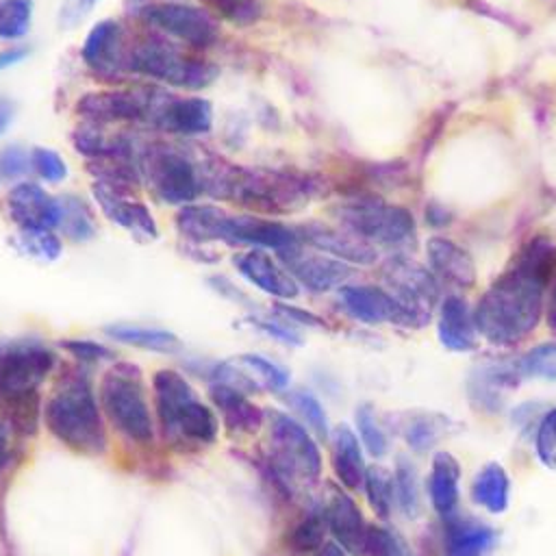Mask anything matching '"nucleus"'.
<instances>
[{
  "label": "nucleus",
  "mask_w": 556,
  "mask_h": 556,
  "mask_svg": "<svg viewBox=\"0 0 556 556\" xmlns=\"http://www.w3.org/2000/svg\"><path fill=\"white\" fill-rule=\"evenodd\" d=\"M556 248L534 239L480 298L473 319L482 337L497 345L526 339L543 313V291L554 271Z\"/></svg>",
  "instance_id": "nucleus-1"
},
{
  "label": "nucleus",
  "mask_w": 556,
  "mask_h": 556,
  "mask_svg": "<svg viewBox=\"0 0 556 556\" xmlns=\"http://www.w3.org/2000/svg\"><path fill=\"white\" fill-rule=\"evenodd\" d=\"M202 185L206 195L265 217L302 208L317 187L308 176L274 167H245L215 154L202 156Z\"/></svg>",
  "instance_id": "nucleus-2"
},
{
  "label": "nucleus",
  "mask_w": 556,
  "mask_h": 556,
  "mask_svg": "<svg viewBox=\"0 0 556 556\" xmlns=\"http://www.w3.org/2000/svg\"><path fill=\"white\" fill-rule=\"evenodd\" d=\"M176 230L189 243H228L271 252L289 250L300 241L298 230L278 219L256 213H230L217 204L193 202L176 213Z\"/></svg>",
  "instance_id": "nucleus-3"
},
{
  "label": "nucleus",
  "mask_w": 556,
  "mask_h": 556,
  "mask_svg": "<svg viewBox=\"0 0 556 556\" xmlns=\"http://www.w3.org/2000/svg\"><path fill=\"white\" fill-rule=\"evenodd\" d=\"M50 432L80 454H102L106 450V432L102 415L83 374L65 378L46 404L43 413Z\"/></svg>",
  "instance_id": "nucleus-4"
},
{
  "label": "nucleus",
  "mask_w": 556,
  "mask_h": 556,
  "mask_svg": "<svg viewBox=\"0 0 556 556\" xmlns=\"http://www.w3.org/2000/svg\"><path fill=\"white\" fill-rule=\"evenodd\" d=\"M141 182L150 193L169 206L193 204L202 193V156L185 146L150 141L137 150Z\"/></svg>",
  "instance_id": "nucleus-5"
},
{
  "label": "nucleus",
  "mask_w": 556,
  "mask_h": 556,
  "mask_svg": "<svg viewBox=\"0 0 556 556\" xmlns=\"http://www.w3.org/2000/svg\"><path fill=\"white\" fill-rule=\"evenodd\" d=\"M128 72L180 89H204L215 83L219 70L208 59L180 48L165 35L150 30L132 41L126 59Z\"/></svg>",
  "instance_id": "nucleus-6"
},
{
  "label": "nucleus",
  "mask_w": 556,
  "mask_h": 556,
  "mask_svg": "<svg viewBox=\"0 0 556 556\" xmlns=\"http://www.w3.org/2000/svg\"><path fill=\"white\" fill-rule=\"evenodd\" d=\"M156 413L163 428L193 441L211 443L217 437L213 410L200 402L187 378L174 369H159L152 376Z\"/></svg>",
  "instance_id": "nucleus-7"
},
{
  "label": "nucleus",
  "mask_w": 556,
  "mask_h": 556,
  "mask_svg": "<svg viewBox=\"0 0 556 556\" xmlns=\"http://www.w3.org/2000/svg\"><path fill=\"white\" fill-rule=\"evenodd\" d=\"M100 402L115 428L132 441H152L154 428L141 382V371L132 363L113 365L100 384Z\"/></svg>",
  "instance_id": "nucleus-8"
},
{
  "label": "nucleus",
  "mask_w": 556,
  "mask_h": 556,
  "mask_svg": "<svg viewBox=\"0 0 556 556\" xmlns=\"http://www.w3.org/2000/svg\"><path fill=\"white\" fill-rule=\"evenodd\" d=\"M139 17L150 30L189 50H206L219 39V20L204 4L185 0L148 2L141 7Z\"/></svg>",
  "instance_id": "nucleus-9"
},
{
  "label": "nucleus",
  "mask_w": 556,
  "mask_h": 556,
  "mask_svg": "<svg viewBox=\"0 0 556 556\" xmlns=\"http://www.w3.org/2000/svg\"><path fill=\"white\" fill-rule=\"evenodd\" d=\"M54 367V352L37 339L0 343V397L26 402Z\"/></svg>",
  "instance_id": "nucleus-10"
},
{
  "label": "nucleus",
  "mask_w": 556,
  "mask_h": 556,
  "mask_svg": "<svg viewBox=\"0 0 556 556\" xmlns=\"http://www.w3.org/2000/svg\"><path fill=\"white\" fill-rule=\"evenodd\" d=\"M161 96L159 87H106L93 89L78 98L76 113L83 122L98 126L111 124H148Z\"/></svg>",
  "instance_id": "nucleus-11"
},
{
  "label": "nucleus",
  "mask_w": 556,
  "mask_h": 556,
  "mask_svg": "<svg viewBox=\"0 0 556 556\" xmlns=\"http://www.w3.org/2000/svg\"><path fill=\"white\" fill-rule=\"evenodd\" d=\"M343 228L369 243H400L413 232V217L406 208L380 200H350L337 208Z\"/></svg>",
  "instance_id": "nucleus-12"
},
{
  "label": "nucleus",
  "mask_w": 556,
  "mask_h": 556,
  "mask_svg": "<svg viewBox=\"0 0 556 556\" xmlns=\"http://www.w3.org/2000/svg\"><path fill=\"white\" fill-rule=\"evenodd\" d=\"M382 278L389 285V293L404 306L413 326H421L430 317V308L439 298V285L432 271L421 265L393 258L382 267Z\"/></svg>",
  "instance_id": "nucleus-13"
},
{
  "label": "nucleus",
  "mask_w": 556,
  "mask_h": 556,
  "mask_svg": "<svg viewBox=\"0 0 556 556\" xmlns=\"http://www.w3.org/2000/svg\"><path fill=\"white\" fill-rule=\"evenodd\" d=\"M269 439L276 460L289 473L315 480L321 471V456L308 430L285 413H271Z\"/></svg>",
  "instance_id": "nucleus-14"
},
{
  "label": "nucleus",
  "mask_w": 556,
  "mask_h": 556,
  "mask_svg": "<svg viewBox=\"0 0 556 556\" xmlns=\"http://www.w3.org/2000/svg\"><path fill=\"white\" fill-rule=\"evenodd\" d=\"M91 195L102 215L126 230L139 243H152L159 239V226L148 204H143L137 191L113 187L100 180H91Z\"/></svg>",
  "instance_id": "nucleus-15"
},
{
  "label": "nucleus",
  "mask_w": 556,
  "mask_h": 556,
  "mask_svg": "<svg viewBox=\"0 0 556 556\" xmlns=\"http://www.w3.org/2000/svg\"><path fill=\"white\" fill-rule=\"evenodd\" d=\"M148 126L185 139L202 137L213 128V104L202 96H174L161 89Z\"/></svg>",
  "instance_id": "nucleus-16"
},
{
  "label": "nucleus",
  "mask_w": 556,
  "mask_h": 556,
  "mask_svg": "<svg viewBox=\"0 0 556 556\" xmlns=\"http://www.w3.org/2000/svg\"><path fill=\"white\" fill-rule=\"evenodd\" d=\"M295 282L313 293H326L330 289L343 287L352 276V267L334 256H328L319 250L298 243L289 250L276 254Z\"/></svg>",
  "instance_id": "nucleus-17"
},
{
  "label": "nucleus",
  "mask_w": 556,
  "mask_h": 556,
  "mask_svg": "<svg viewBox=\"0 0 556 556\" xmlns=\"http://www.w3.org/2000/svg\"><path fill=\"white\" fill-rule=\"evenodd\" d=\"M7 213L20 230H54L61 219V202L39 182H15L7 193Z\"/></svg>",
  "instance_id": "nucleus-18"
},
{
  "label": "nucleus",
  "mask_w": 556,
  "mask_h": 556,
  "mask_svg": "<svg viewBox=\"0 0 556 556\" xmlns=\"http://www.w3.org/2000/svg\"><path fill=\"white\" fill-rule=\"evenodd\" d=\"M235 269L248 285L276 300H293L300 293L295 278L269 250L248 248L245 252H239L235 256Z\"/></svg>",
  "instance_id": "nucleus-19"
},
{
  "label": "nucleus",
  "mask_w": 556,
  "mask_h": 556,
  "mask_svg": "<svg viewBox=\"0 0 556 556\" xmlns=\"http://www.w3.org/2000/svg\"><path fill=\"white\" fill-rule=\"evenodd\" d=\"M83 63L104 78H117L122 70H128V48L124 46V28L117 20L96 22L83 39L80 48Z\"/></svg>",
  "instance_id": "nucleus-20"
},
{
  "label": "nucleus",
  "mask_w": 556,
  "mask_h": 556,
  "mask_svg": "<svg viewBox=\"0 0 556 556\" xmlns=\"http://www.w3.org/2000/svg\"><path fill=\"white\" fill-rule=\"evenodd\" d=\"M298 237L304 245L319 250L328 256H334L348 265H371L376 263V248L361 239L358 235L350 232L348 228H332L326 224H304L298 226Z\"/></svg>",
  "instance_id": "nucleus-21"
},
{
  "label": "nucleus",
  "mask_w": 556,
  "mask_h": 556,
  "mask_svg": "<svg viewBox=\"0 0 556 556\" xmlns=\"http://www.w3.org/2000/svg\"><path fill=\"white\" fill-rule=\"evenodd\" d=\"M341 306L348 315L363 324H404L413 326L404 306L382 287L371 285H345L339 291Z\"/></svg>",
  "instance_id": "nucleus-22"
},
{
  "label": "nucleus",
  "mask_w": 556,
  "mask_h": 556,
  "mask_svg": "<svg viewBox=\"0 0 556 556\" xmlns=\"http://www.w3.org/2000/svg\"><path fill=\"white\" fill-rule=\"evenodd\" d=\"M324 515L337 545H341L345 552L354 556H365V541H367L369 526L365 523L356 502L348 493L334 491L330 495V502Z\"/></svg>",
  "instance_id": "nucleus-23"
},
{
  "label": "nucleus",
  "mask_w": 556,
  "mask_h": 556,
  "mask_svg": "<svg viewBox=\"0 0 556 556\" xmlns=\"http://www.w3.org/2000/svg\"><path fill=\"white\" fill-rule=\"evenodd\" d=\"M497 532L484 521L450 517L445 528V556H491Z\"/></svg>",
  "instance_id": "nucleus-24"
},
{
  "label": "nucleus",
  "mask_w": 556,
  "mask_h": 556,
  "mask_svg": "<svg viewBox=\"0 0 556 556\" xmlns=\"http://www.w3.org/2000/svg\"><path fill=\"white\" fill-rule=\"evenodd\" d=\"M428 495L432 508L443 517H454L460 495V463L450 452H437L430 465Z\"/></svg>",
  "instance_id": "nucleus-25"
},
{
  "label": "nucleus",
  "mask_w": 556,
  "mask_h": 556,
  "mask_svg": "<svg viewBox=\"0 0 556 556\" xmlns=\"http://www.w3.org/2000/svg\"><path fill=\"white\" fill-rule=\"evenodd\" d=\"M439 339L452 352H469L476 348V319L467 302L458 295H450L441 304L439 313Z\"/></svg>",
  "instance_id": "nucleus-26"
},
{
  "label": "nucleus",
  "mask_w": 556,
  "mask_h": 556,
  "mask_svg": "<svg viewBox=\"0 0 556 556\" xmlns=\"http://www.w3.org/2000/svg\"><path fill=\"white\" fill-rule=\"evenodd\" d=\"M428 261L432 274L452 285L469 287L476 280V267L471 256L450 239L432 237L428 241Z\"/></svg>",
  "instance_id": "nucleus-27"
},
{
  "label": "nucleus",
  "mask_w": 556,
  "mask_h": 556,
  "mask_svg": "<svg viewBox=\"0 0 556 556\" xmlns=\"http://www.w3.org/2000/svg\"><path fill=\"white\" fill-rule=\"evenodd\" d=\"M332 465L339 482L345 489H361L365 480V460L361 441L348 424H339L332 430Z\"/></svg>",
  "instance_id": "nucleus-28"
},
{
  "label": "nucleus",
  "mask_w": 556,
  "mask_h": 556,
  "mask_svg": "<svg viewBox=\"0 0 556 556\" xmlns=\"http://www.w3.org/2000/svg\"><path fill=\"white\" fill-rule=\"evenodd\" d=\"M104 334L117 343L132 345L148 352L159 354H174L180 350V339L165 328L156 326H141V324H128V321H115L104 326Z\"/></svg>",
  "instance_id": "nucleus-29"
},
{
  "label": "nucleus",
  "mask_w": 556,
  "mask_h": 556,
  "mask_svg": "<svg viewBox=\"0 0 556 556\" xmlns=\"http://www.w3.org/2000/svg\"><path fill=\"white\" fill-rule=\"evenodd\" d=\"M211 400L222 410V417L232 432H254L263 421L261 410L245 397V393L228 384L213 382Z\"/></svg>",
  "instance_id": "nucleus-30"
},
{
  "label": "nucleus",
  "mask_w": 556,
  "mask_h": 556,
  "mask_svg": "<svg viewBox=\"0 0 556 556\" xmlns=\"http://www.w3.org/2000/svg\"><path fill=\"white\" fill-rule=\"evenodd\" d=\"M471 497L489 513H504L510 502V478L500 463H486L476 473L471 484Z\"/></svg>",
  "instance_id": "nucleus-31"
},
{
  "label": "nucleus",
  "mask_w": 556,
  "mask_h": 556,
  "mask_svg": "<svg viewBox=\"0 0 556 556\" xmlns=\"http://www.w3.org/2000/svg\"><path fill=\"white\" fill-rule=\"evenodd\" d=\"M59 202H61V219H59L61 235L74 243L91 241L98 232V224L87 200L74 193H65V195H59Z\"/></svg>",
  "instance_id": "nucleus-32"
},
{
  "label": "nucleus",
  "mask_w": 556,
  "mask_h": 556,
  "mask_svg": "<svg viewBox=\"0 0 556 556\" xmlns=\"http://www.w3.org/2000/svg\"><path fill=\"white\" fill-rule=\"evenodd\" d=\"M11 245L20 256L37 263H54L63 254V241L54 230H17Z\"/></svg>",
  "instance_id": "nucleus-33"
},
{
  "label": "nucleus",
  "mask_w": 556,
  "mask_h": 556,
  "mask_svg": "<svg viewBox=\"0 0 556 556\" xmlns=\"http://www.w3.org/2000/svg\"><path fill=\"white\" fill-rule=\"evenodd\" d=\"M452 428V421L443 415H419L404 428V441L415 452L430 450L439 439H443Z\"/></svg>",
  "instance_id": "nucleus-34"
},
{
  "label": "nucleus",
  "mask_w": 556,
  "mask_h": 556,
  "mask_svg": "<svg viewBox=\"0 0 556 556\" xmlns=\"http://www.w3.org/2000/svg\"><path fill=\"white\" fill-rule=\"evenodd\" d=\"M33 0H0V39L20 41L28 35L33 24Z\"/></svg>",
  "instance_id": "nucleus-35"
},
{
  "label": "nucleus",
  "mask_w": 556,
  "mask_h": 556,
  "mask_svg": "<svg viewBox=\"0 0 556 556\" xmlns=\"http://www.w3.org/2000/svg\"><path fill=\"white\" fill-rule=\"evenodd\" d=\"M235 363L239 367H243L256 380V384H263V387H267L271 391H282V389L289 387V380H291L289 371L282 365L269 361L267 356H261V354H239L235 358Z\"/></svg>",
  "instance_id": "nucleus-36"
},
{
  "label": "nucleus",
  "mask_w": 556,
  "mask_h": 556,
  "mask_svg": "<svg viewBox=\"0 0 556 556\" xmlns=\"http://www.w3.org/2000/svg\"><path fill=\"white\" fill-rule=\"evenodd\" d=\"M369 506L374 508V513L382 519H387L391 515V504L395 497V486H393V478L384 467H367L365 471V480H363Z\"/></svg>",
  "instance_id": "nucleus-37"
},
{
  "label": "nucleus",
  "mask_w": 556,
  "mask_h": 556,
  "mask_svg": "<svg viewBox=\"0 0 556 556\" xmlns=\"http://www.w3.org/2000/svg\"><path fill=\"white\" fill-rule=\"evenodd\" d=\"M395 500L404 515L415 517L421 508V493H419V476L408 458H397V471L393 478Z\"/></svg>",
  "instance_id": "nucleus-38"
},
{
  "label": "nucleus",
  "mask_w": 556,
  "mask_h": 556,
  "mask_svg": "<svg viewBox=\"0 0 556 556\" xmlns=\"http://www.w3.org/2000/svg\"><path fill=\"white\" fill-rule=\"evenodd\" d=\"M215 17H222L235 26H252L263 15V4L258 0H202Z\"/></svg>",
  "instance_id": "nucleus-39"
},
{
  "label": "nucleus",
  "mask_w": 556,
  "mask_h": 556,
  "mask_svg": "<svg viewBox=\"0 0 556 556\" xmlns=\"http://www.w3.org/2000/svg\"><path fill=\"white\" fill-rule=\"evenodd\" d=\"M30 172L48 185H59L67 178L70 167H67V161L56 150L35 146L30 148Z\"/></svg>",
  "instance_id": "nucleus-40"
},
{
  "label": "nucleus",
  "mask_w": 556,
  "mask_h": 556,
  "mask_svg": "<svg viewBox=\"0 0 556 556\" xmlns=\"http://www.w3.org/2000/svg\"><path fill=\"white\" fill-rule=\"evenodd\" d=\"M354 417H356V430H358V437H361V443L365 445V450L376 458L384 456L389 450V441H387L382 426L378 424L374 408L369 404H361L356 408Z\"/></svg>",
  "instance_id": "nucleus-41"
},
{
  "label": "nucleus",
  "mask_w": 556,
  "mask_h": 556,
  "mask_svg": "<svg viewBox=\"0 0 556 556\" xmlns=\"http://www.w3.org/2000/svg\"><path fill=\"white\" fill-rule=\"evenodd\" d=\"M519 376H534L554 380L556 378V343H541L532 348L519 363Z\"/></svg>",
  "instance_id": "nucleus-42"
},
{
  "label": "nucleus",
  "mask_w": 556,
  "mask_h": 556,
  "mask_svg": "<svg viewBox=\"0 0 556 556\" xmlns=\"http://www.w3.org/2000/svg\"><path fill=\"white\" fill-rule=\"evenodd\" d=\"M291 406L298 410V415L308 424V428L317 434V437H328V417L324 406L319 404V400L306 391V389H298L289 395Z\"/></svg>",
  "instance_id": "nucleus-43"
},
{
  "label": "nucleus",
  "mask_w": 556,
  "mask_h": 556,
  "mask_svg": "<svg viewBox=\"0 0 556 556\" xmlns=\"http://www.w3.org/2000/svg\"><path fill=\"white\" fill-rule=\"evenodd\" d=\"M328 521L324 513H313L304 517L291 532V547L298 552H313L324 545V534H326Z\"/></svg>",
  "instance_id": "nucleus-44"
},
{
  "label": "nucleus",
  "mask_w": 556,
  "mask_h": 556,
  "mask_svg": "<svg viewBox=\"0 0 556 556\" xmlns=\"http://www.w3.org/2000/svg\"><path fill=\"white\" fill-rule=\"evenodd\" d=\"M30 172V150L20 143H9L0 148V180L22 182Z\"/></svg>",
  "instance_id": "nucleus-45"
},
{
  "label": "nucleus",
  "mask_w": 556,
  "mask_h": 556,
  "mask_svg": "<svg viewBox=\"0 0 556 556\" xmlns=\"http://www.w3.org/2000/svg\"><path fill=\"white\" fill-rule=\"evenodd\" d=\"M534 447H536L539 460L545 467L556 469V408H552L543 415L536 437H534Z\"/></svg>",
  "instance_id": "nucleus-46"
},
{
  "label": "nucleus",
  "mask_w": 556,
  "mask_h": 556,
  "mask_svg": "<svg viewBox=\"0 0 556 556\" xmlns=\"http://www.w3.org/2000/svg\"><path fill=\"white\" fill-rule=\"evenodd\" d=\"M365 554L367 556H408L402 541L382 526H369Z\"/></svg>",
  "instance_id": "nucleus-47"
},
{
  "label": "nucleus",
  "mask_w": 556,
  "mask_h": 556,
  "mask_svg": "<svg viewBox=\"0 0 556 556\" xmlns=\"http://www.w3.org/2000/svg\"><path fill=\"white\" fill-rule=\"evenodd\" d=\"M250 324L258 330V332H263V334H267L269 339H274V341H280V343H285V345H300L302 343V337H300V332L289 324V321H285V319H267V317H250Z\"/></svg>",
  "instance_id": "nucleus-48"
},
{
  "label": "nucleus",
  "mask_w": 556,
  "mask_h": 556,
  "mask_svg": "<svg viewBox=\"0 0 556 556\" xmlns=\"http://www.w3.org/2000/svg\"><path fill=\"white\" fill-rule=\"evenodd\" d=\"M61 348L83 363H100L113 358V352L106 345L91 339H65L61 341Z\"/></svg>",
  "instance_id": "nucleus-49"
},
{
  "label": "nucleus",
  "mask_w": 556,
  "mask_h": 556,
  "mask_svg": "<svg viewBox=\"0 0 556 556\" xmlns=\"http://www.w3.org/2000/svg\"><path fill=\"white\" fill-rule=\"evenodd\" d=\"M100 4V0H63V4L59 7V26L63 30H72L76 26H80L91 13L93 9Z\"/></svg>",
  "instance_id": "nucleus-50"
},
{
  "label": "nucleus",
  "mask_w": 556,
  "mask_h": 556,
  "mask_svg": "<svg viewBox=\"0 0 556 556\" xmlns=\"http://www.w3.org/2000/svg\"><path fill=\"white\" fill-rule=\"evenodd\" d=\"M274 311L278 313L280 319L289 321L291 326H293V324H300V326H321V319H319V317H315V315L308 313V311L289 306V304H278Z\"/></svg>",
  "instance_id": "nucleus-51"
},
{
  "label": "nucleus",
  "mask_w": 556,
  "mask_h": 556,
  "mask_svg": "<svg viewBox=\"0 0 556 556\" xmlns=\"http://www.w3.org/2000/svg\"><path fill=\"white\" fill-rule=\"evenodd\" d=\"M30 54V48L26 43H9L0 50V72L11 70L15 65H20L22 61H26Z\"/></svg>",
  "instance_id": "nucleus-52"
},
{
  "label": "nucleus",
  "mask_w": 556,
  "mask_h": 556,
  "mask_svg": "<svg viewBox=\"0 0 556 556\" xmlns=\"http://www.w3.org/2000/svg\"><path fill=\"white\" fill-rule=\"evenodd\" d=\"M208 285L215 293H219L232 302H245V295L226 276H208Z\"/></svg>",
  "instance_id": "nucleus-53"
},
{
  "label": "nucleus",
  "mask_w": 556,
  "mask_h": 556,
  "mask_svg": "<svg viewBox=\"0 0 556 556\" xmlns=\"http://www.w3.org/2000/svg\"><path fill=\"white\" fill-rule=\"evenodd\" d=\"M13 117H15V104H13V100L0 96V137L7 135V130H9L11 124H13Z\"/></svg>",
  "instance_id": "nucleus-54"
},
{
  "label": "nucleus",
  "mask_w": 556,
  "mask_h": 556,
  "mask_svg": "<svg viewBox=\"0 0 556 556\" xmlns=\"http://www.w3.org/2000/svg\"><path fill=\"white\" fill-rule=\"evenodd\" d=\"M319 556H345V549L337 543H326L321 545V554Z\"/></svg>",
  "instance_id": "nucleus-55"
},
{
  "label": "nucleus",
  "mask_w": 556,
  "mask_h": 556,
  "mask_svg": "<svg viewBox=\"0 0 556 556\" xmlns=\"http://www.w3.org/2000/svg\"><path fill=\"white\" fill-rule=\"evenodd\" d=\"M549 326L556 330V287L552 293V304H549Z\"/></svg>",
  "instance_id": "nucleus-56"
}]
</instances>
